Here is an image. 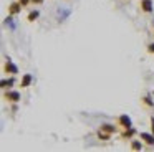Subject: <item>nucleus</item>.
<instances>
[{
    "label": "nucleus",
    "instance_id": "nucleus-1",
    "mask_svg": "<svg viewBox=\"0 0 154 152\" xmlns=\"http://www.w3.org/2000/svg\"><path fill=\"white\" fill-rule=\"evenodd\" d=\"M5 98H7L8 101L17 102V101H20V93H17V91H8L7 94H5Z\"/></svg>",
    "mask_w": 154,
    "mask_h": 152
},
{
    "label": "nucleus",
    "instance_id": "nucleus-2",
    "mask_svg": "<svg viewBox=\"0 0 154 152\" xmlns=\"http://www.w3.org/2000/svg\"><path fill=\"white\" fill-rule=\"evenodd\" d=\"M5 71L12 73V74H17V73H18V68H17V66H15L14 63L10 61V59H8V63L5 65Z\"/></svg>",
    "mask_w": 154,
    "mask_h": 152
},
{
    "label": "nucleus",
    "instance_id": "nucleus-3",
    "mask_svg": "<svg viewBox=\"0 0 154 152\" xmlns=\"http://www.w3.org/2000/svg\"><path fill=\"white\" fill-rule=\"evenodd\" d=\"M141 7H143L144 12H152V2H151V0H143V2H141Z\"/></svg>",
    "mask_w": 154,
    "mask_h": 152
},
{
    "label": "nucleus",
    "instance_id": "nucleus-4",
    "mask_svg": "<svg viewBox=\"0 0 154 152\" xmlns=\"http://www.w3.org/2000/svg\"><path fill=\"white\" fill-rule=\"evenodd\" d=\"M119 122L124 126V127H131V117H129V116H126V114H123L119 117Z\"/></svg>",
    "mask_w": 154,
    "mask_h": 152
},
{
    "label": "nucleus",
    "instance_id": "nucleus-5",
    "mask_svg": "<svg viewBox=\"0 0 154 152\" xmlns=\"http://www.w3.org/2000/svg\"><path fill=\"white\" fill-rule=\"evenodd\" d=\"M141 139H144V141H146L149 145H152V144H154V135H151V134H146V132H141Z\"/></svg>",
    "mask_w": 154,
    "mask_h": 152
},
{
    "label": "nucleus",
    "instance_id": "nucleus-6",
    "mask_svg": "<svg viewBox=\"0 0 154 152\" xmlns=\"http://www.w3.org/2000/svg\"><path fill=\"white\" fill-rule=\"evenodd\" d=\"M30 83H32V74H25L23 79H22V86H23V88H27Z\"/></svg>",
    "mask_w": 154,
    "mask_h": 152
},
{
    "label": "nucleus",
    "instance_id": "nucleus-7",
    "mask_svg": "<svg viewBox=\"0 0 154 152\" xmlns=\"http://www.w3.org/2000/svg\"><path fill=\"white\" fill-rule=\"evenodd\" d=\"M14 84V78H10V79H2V83H0V86L2 88H7V86H12Z\"/></svg>",
    "mask_w": 154,
    "mask_h": 152
},
{
    "label": "nucleus",
    "instance_id": "nucleus-8",
    "mask_svg": "<svg viewBox=\"0 0 154 152\" xmlns=\"http://www.w3.org/2000/svg\"><path fill=\"white\" fill-rule=\"evenodd\" d=\"M20 5H22L20 2H18V3H12V5H10V13H17L18 10H20Z\"/></svg>",
    "mask_w": 154,
    "mask_h": 152
},
{
    "label": "nucleus",
    "instance_id": "nucleus-9",
    "mask_svg": "<svg viewBox=\"0 0 154 152\" xmlns=\"http://www.w3.org/2000/svg\"><path fill=\"white\" fill-rule=\"evenodd\" d=\"M101 131H106V132H114V126H111V124H104V126H101Z\"/></svg>",
    "mask_w": 154,
    "mask_h": 152
},
{
    "label": "nucleus",
    "instance_id": "nucleus-10",
    "mask_svg": "<svg viewBox=\"0 0 154 152\" xmlns=\"http://www.w3.org/2000/svg\"><path fill=\"white\" fill-rule=\"evenodd\" d=\"M134 132H136V131H134L133 127H128V129H126V132H124V137H131V135H133Z\"/></svg>",
    "mask_w": 154,
    "mask_h": 152
},
{
    "label": "nucleus",
    "instance_id": "nucleus-11",
    "mask_svg": "<svg viewBox=\"0 0 154 152\" xmlns=\"http://www.w3.org/2000/svg\"><path fill=\"white\" fill-rule=\"evenodd\" d=\"M38 15H40V13H38V10H35V12H30V15H28V20L32 22V20H35Z\"/></svg>",
    "mask_w": 154,
    "mask_h": 152
},
{
    "label": "nucleus",
    "instance_id": "nucleus-12",
    "mask_svg": "<svg viewBox=\"0 0 154 152\" xmlns=\"http://www.w3.org/2000/svg\"><path fill=\"white\" fill-rule=\"evenodd\" d=\"M131 147L133 149H136V150H139L143 145H141V142H137V141H133V144H131Z\"/></svg>",
    "mask_w": 154,
    "mask_h": 152
},
{
    "label": "nucleus",
    "instance_id": "nucleus-13",
    "mask_svg": "<svg viewBox=\"0 0 154 152\" xmlns=\"http://www.w3.org/2000/svg\"><path fill=\"white\" fill-rule=\"evenodd\" d=\"M149 51L154 53V43H151V45H149Z\"/></svg>",
    "mask_w": 154,
    "mask_h": 152
},
{
    "label": "nucleus",
    "instance_id": "nucleus-14",
    "mask_svg": "<svg viewBox=\"0 0 154 152\" xmlns=\"http://www.w3.org/2000/svg\"><path fill=\"white\" fill-rule=\"evenodd\" d=\"M151 126H152V127H151V129H152V132H154V117L151 119Z\"/></svg>",
    "mask_w": 154,
    "mask_h": 152
},
{
    "label": "nucleus",
    "instance_id": "nucleus-15",
    "mask_svg": "<svg viewBox=\"0 0 154 152\" xmlns=\"http://www.w3.org/2000/svg\"><path fill=\"white\" fill-rule=\"evenodd\" d=\"M20 3H22V5H27V3H28V0H20Z\"/></svg>",
    "mask_w": 154,
    "mask_h": 152
},
{
    "label": "nucleus",
    "instance_id": "nucleus-16",
    "mask_svg": "<svg viewBox=\"0 0 154 152\" xmlns=\"http://www.w3.org/2000/svg\"><path fill=\"white\" fill-rule=\"evenodd\" d=\"M32 2H33V3H42L43 0H32Z\"/></svg>",
    "mask_w": 154,
    "mask_h": 152
}]
</instances>
